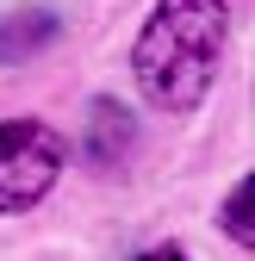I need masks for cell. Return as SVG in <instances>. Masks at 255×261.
<instances>
[{
	"label": "cell",
	"mask_w": 255,
	"mask_h": 261,
	"mask_svg": "<svg viewBox=\"0 0 255 261\" xmlns=\"http://www.w3.org/2000/svg\"><path fill=\"white\" fill-rule=\"evenodd\" d=\"M137 261H187V255H181V249L168 243V249H149V255H137Z\"/></svg>",
	"instance_id": "5"
},
{
	"label": "cell",
	"mask_w": 255,
	"mask_h": 261,
	"mask_svg": "<svg viewBox=\"0 0 255 261\" xmlns=\"http://www.w3.org/2000/svg\"><path fill=\"white\" fill-rule=\"evenodd\" d=\"M56 38V13H13L7 25H0V62H13V56H31L38 44Z\"/></svg>",
	"instance_id": "3"
},
{
	"label": "cell",
	"mask_w": 255,
	"mask_h": 261,
	"mask_svg": "<svg viewBox=\"0 0 255 261\" xmlns=\"http://www.w3.org/2000/svg\"><path fill=\"white\" fill-rule=\"evenodd\" d=\"M224 230H231L243 249L255 243V224H249V180H237V187H231V199H224Z\"/></svg>",
	"instance_id": "4"
},
{
	"label": "cell",
	"mask_w": 255,
	"mask_h": 261,
	"mask_svg": "<svg viewBox=\"0 0 255 261\" xmlns=\"http://www.w3.org/2000/svg\"><path fill=\"white\" fill-rule=\"evenodd\" d=\"M62 137L38 118H7L0 124V212L38 205L62 174Z\"/></svg>",
	"instance_id": "2"
},
{
	"label": "cell",
	"mask_w": 255,
	"mask_h": 261,
	"mask_svg": "<svg viewBox=\"0 0 255 261\" xmlns=\"http://www.w3.org/2000/svg\"><path fill=\"white\" fill-rule=\"evenodd\" d=\"M224 31H231L224 0H156V13L143 19L137 50H131L143 100L162 112H193L212 93Z\"/></svg>",
	"instance_id": "1"
}]
</instances>
